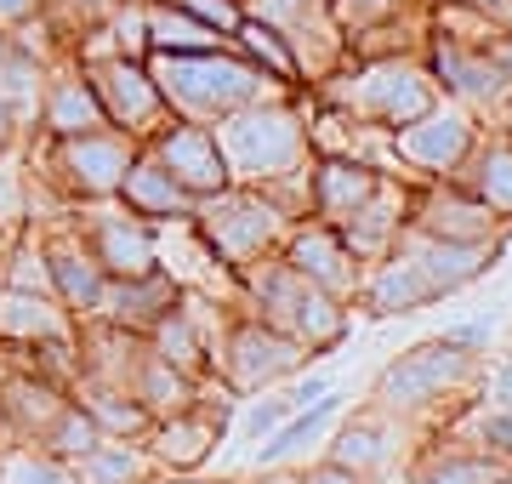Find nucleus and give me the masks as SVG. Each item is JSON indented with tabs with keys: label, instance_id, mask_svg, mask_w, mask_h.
Wrapping results in <instances>:
<instances>
[{
	"label": "nucleus",
	"instance_id": "nucleus-1",
	"mask_svg": "<svg viewBox=\"0 0 512 484\" xmlns=\"http://www.w3.org/2000/svg\"><path fill=\"white\" fill-rule=\"evenodd\" d=\"M160 86H165V97H177L188 109H228V103L256 92V75L251 69H234V63L171 52V57H160Z\"/></svg>",
	"mask_w": 512,
	"mask_h": 484
},
{
	"label": "nucleus",
	"instance_id": "nucleus-2",
	"mask_svg": "<svg viewBox=\"0 0 512 484\" xmlns=\"http://www.w3.org/2000/svg\"><path fill=\"white\" fill-rule=\"evenodd\" d=\"M63 166H69V183L80 194H114L131 171V149L120 137L86 131V137H63Z\"/></svg>",
	"mask_w": 512,
	"mask_h": 484
},
{
	"label": "nucleus",
	"instance_id": "nucleus-3",
	"mask_svg": "<svg viewBox=\"0 0 512 484\" xmlns=\"http://www.w3.org/2000/svg\"><path fill=\"white\" fill-rule=\"evenodd\" d=\"M92 86H97V97H103V114H109V120L137 126V120H148V114H154V86H148L143 69H131V57L97 63Z\"/></svg>",
	"mask_w": 512,
	"mask_h": 484
},
{
	"label": "nucleus",
	"instance_id": "nucleus-4",
	"mask_svg": "<svg viewBox=\"0 0 512 484\" xmlns=\"http://www.w3.org/2000/svg\"><path fill=\"white\" fill-rule=\"evenodd\" d=\"M160 154H165V171H171L177 183H194V188L222 183V160H217V143H211V131H200V126L171 131V137L160 143Z\"/></svg>",
	"mask_w": 512,
	"mask_h": 484
},
{
	"label": "nucleus",
	"instance_id": "nucleus-5",
	"mask_svg": "<svg viewBox=\"0 0 512 484\" xmlns=\"http://www.w3.org/2000/svg\"><path fill=\"white\" fill-rule=\"evenodd\" d=\"M46 126H52L57 137H86V131L109 126L103 97H97L92 80H57V86H52V103H46Z\"/></svg>",
	"mask_w": 512,
	"mask_h": 484
},
{
	"label": "nucleus",
	"instance_id": "nucleus-6",
	"mask_svg": "<svg viewBox=\"0 0 512 484\" xmlns=\"http://www.w3.org/2000/svg\"><path fill=\"white\" fill-rule=\"evenodd\" d=\"M234 149L245 154L251 166H279V160L296 149V126L285 114H256V120L234 126Z\"/></svg>",
	"mask_w": 512,
	"mask_h": 484
},
{
	"label": "nucleus",
	"instance_id": "nucleus-7",
	"mask_svg": "<svg viewBox=\"0 0 512 484\" xmlns=\"http://www.w3.org/2000/svg\"><path fill=\"white\" fill-rule=\"evenodd\" d=\"M120 188H126V205L131 211H143V217H165V211L183 205V183H177L165 166H148V160L143 166H131Z\"/></svg>",
	"mask_w": 512,
	"mask_h": 484
},
{
	"label": "nucleus",
	"instance_id": "nucleus-8",
	"mask_svg": "<svg viewBox=\"0 0 512 484\" xmlns=\"http://www.w3.org/2000/svg\"><path fill=\"white\" fill-rule=\"evenodd\" d=\"M461 137H467V126H461L456 114H433V120H421V126L404 137V149L416 154V160H427V166H444V160L461 154Z\"/></svg>",
	"mask_w": 512,
	"mask_h": 484
},
{
	"label": "nucleus",
	"instance_id": "nucleus-9",
	"mask_svg": "<svg viewBox=\"0 0 512 484\" xmlns=\"http://www.w3.org/2000/svg\"><path fill=\"white\" fill-rule=\"evenodd\" d=\"M103 262L120 268L126 280H143L148 274V234L137 223H103Z\"/></svg>",
	"mask_w": 512,
	"mask_h": 484
},
{
	"label": "nucleus",
	"instance_id": "nucleus-10",
	"mask_svg": "<svg viewBox=\"0 0 512 484\" xmlns=\"http://www.w3.org/2000/svg\"><path fill=\"white\" fill-rule=\"evenodd\" d=\"M148 29L165 52H211V29L200 18H183V12H148Z\"/></svg>",
	"mask_w": 512,
	"mask_h": 484
},
{
	"label": "nucleus",
	"instance_id": "nucleus-11",
	"mask_svg": "<svg viewBox=\"0 0 512 484\" xmlns=\"http://www.w3.org/2000/svg\"><path fill=\"white\" fill-rule=\"evenodd\" d=\"M0 331H18V336H52L57 319L52 308L40 297H29V291H6V302H0Z\"/></svg>",
	"mask_w": 512,
	"mask_h": 484
},
{
	"label": "nucleus",
	"instance_id": "nucleus-12",
	"mask_svg": "<svg viewBox=\"0 0 512 484\" xmlns=\"http://www.w3.org/2000/svg\"><path fill=\"white\" fill-rule=\"evenodd\" d=\"M52 274H57V285H63V297H69V302H97V297H103V285H97L92 257L57 251V257H52Z\"/></svg>",
	"mask_w": 512,
	"mask_h": 484
},
{
	"label": "nucleus",
	"instance_id": "nucleus-13",
	"mask_svg": "<svg viewBox=\"0 0 512 484\" xmlns=\"http://www.w3.org/2000/svg\"><path fill=\"white\" fill-rule=\"evenodd\" d=\"M52 450H57V456H92V450H97L92 416H80V410H63V428H57Z\"/></svg>",
	"mask_w": 512,
	"mask_h": 484
},
{
	"label": "nucleus",
	"instance_id": "nucleus-14",
	"mask_svg": "<svg viewBox=\"0 0 512 484\" xmlns=\"http://www.w3.org/2000/svg\"><path fill=\"white\" fill-rule=\"evenodd\" d=\"M330 410H336V393H330V399H319V405H313L308 416H296L291 428H285V433L274 439V445H268V456H285V450H296L302 439H313V433H319V428L330 422Z\"/></svg>",
	"mask_w": 512,
	"mask_h": 484
},
{
	"label": "nucleus",
	"instance_id": "nucleus-15",
	"mask_svg": "<svg viewBox=\"0 0 512 484\" xmlns=\"http://www.w3.org/2000/svg\"><path fill=\"white\" fill-rule=\"evenodd\" d=\"M325 194H330V205H359L370 194V177L365 171H348V166H330L325 171Z\"/></svg>",
	"mask_w": 512,
	"mask_h": 484
},
{
	"label": "nucleus",
	"instance_id": "nucleus-16",
	"mask_svg": "<svg viewBox=\"0 0 512 484\" xmlns=\"http://www.w3.org/2000/svg\"><path fill=\"white\" fill-rule=\"evenodd\" d=\"M245 40H251V52H256V57H268V63H274L279 75L291 69V57H285V52L274 46V35H268V29H245Z\"/></svg>",
	"mask_w": 512,
	"mask_h": 484
},
{
	"label": "nucleus",
	"instance_id": "nucleus-17",
	"mask_svg": "<svg viewBox=\"0 0 512 484\" xmlns=\"http://www.w3.org/2000/svg\"><path fill=\"white\" fill-rule=\"evenodd\" d=\"M490 171H495V177L484 183V188H490V200H507L512 205V154H495Z\"/></svg>",
	"mask_w": 512,
	"mask_h": 484
},
{
	"label": "nucleus",
	"instance_id": "nucleus-18",
	"mask_svg": "<svg viewBox=\"0 0 512 484\" xmlns=\"http://www.w3.org/2000/svg\"><path fill=\"white\" fill-rule=\"evenodd\" d=\"M18 171L12 166H0V223H12V217H18Z\"/></svg>",
	"mask_w": 512,
	"mask_h": 484
},
{
	"label": "nucleus",
	"instance_id": "nucleus-19",
	"mask_svg": "<svg viewBox=\"0 0 512 484\" xmlns=\"http://www.w3.org/2000/svg\"><path fill=\"white\" fill-rule=\"evenodd\" d=\"M188 12H200L205 23H222V29L234 23V6H228V0H188Z\"/></svg>",
	"mask_w": 512,
	"mask_h": 484
},
{
	"label": "nucleus",
	"instance_id": "nucleus-20",
	"mask_svg": "<svg viewBox=\"0 0 512 484\" xmlns=\"http://www.w3.org/2000/svg\"><path fill=\"white\" fill-rule=\"evenodd\" d=\"M291 405H268V410H251V439H262V433L279 428V416H285Z\"/></svg>",
	"mask_w": 512,
	"mask_h": 484
},
{
	"label": "nucleus",
	"instance_id": "nucleus-21",
	"mask_svg": "<svg viewBox=\"0 0 512 484\" xmlns=\"http://www.w3.org/2000/svg\"><path fill=\"white\" fill-rule=\"evenodd\" d=\"M35 12V0H0V18L12 23V18H29Z\"/></svg>",
	"mask_w": 512,
	"mask_h": 484
},
{
	"label": "nucleus",
	"instance_id": "nucleus-22",
	"mask_svg": "<svg viewBox=\"0 0 512 484\" xmlns=\"http://www.w3.org/2000/svg\"><path fill=\"white\" fill-rule=\"evenodd\" d=\"M6 126H12V109H6V103H0V143H6Z\"/></svg>",
	"mask_w": 512,
	"mask_h": 484
},
{
	"label": "nucleus",
	"instance_id": "nucleus-23",
	"mask_svg": "<svg viewBox=\"0 0 512 484\" xmlns=\"http://www.w3.org/2000/svg\"><path fill=\"white\" fill-rule=\"evenodd\" d=\"M6 52H12V46H6V35H0V63H6Z\"/></svg>",
	"mask_w": 512,
	"mask_h": 484
}]
</instances>
